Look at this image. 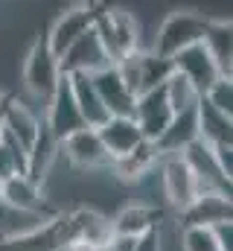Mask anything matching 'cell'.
<instances>
[{"instance_id": "6da1fadb", "label": "cell", "mask_w": 233, "mask_h": 251, "mask_svg": "<svg viewBox=\"0 0 233 251\" xmlns=\"http://www.w3.org/2000/svg\"><path fill=\"white\" fill-rule=\"evenodd\" d=\"M108 240L111 219L91 207H76L67 213H53L47 222L29 231H0V251H64L73 243L105 246Z\"/></svg>"}, {"instance_id": "2e32d148", "label": "cell", "mask_w": 233, "mask_h": 251, "mask_svg": "<svg viewBox=\"0 0 233 251\" xmlns=\"http://www.w3.org/2000/svg\"><path fill=\"white\" fill-rule=\"evenodd\" d=\"M163 219V210L149 201L128 204L111 219V237H143L149 231H158Z\"/></svg>"}, {"instance_id": "4316f807", "label": "cell", "mask_w": 233, "mask_h": 251, "mask_svg": "<svg viewBox=\"0 0 233 251\" xmlns=\"http://www.w3.org/2000/svg\"><path fill=\"white\" fill-rule=\"evenodd\" d=\"M163 94H166V102H169L172 114H181V111L195 108V105H198V100H201V97L195 94V88H192L184 76H178V73L169 76V82L163 85Z\"/></svg>"}, {"instance_id": "44dd1931", "label": "cell", "mask_w": 233, "mask_h": 251, "mask_svg": "<svg viewBox=\"0 0 233 251\" xmlns=\"http://www.w3.org/2000/svg\"><path fill=\"white\" fill-rule=\"evenodd\" d=\"M195 117H198V140L207 146H233V117L216 111L210 102L198 100L195 105Z\"/></svg>"}, {"instance_id": "277c9868", "label": "cell", "mask_w": 233, "mask_h": 251, "mask_svg": "<svg viewBox=\"0 0 233 251\" xmlns=\"http://www.w3.org/2000/svg\"><path fill=\"white\" fill-rule=\"evenodd\" d=\"M207 21H210V18H204V15H198V12H186V9L172 12V15L161 24L152 53L161 56V59H172L175 53H181V50L198 44V41L204 38Z\"/></svg>"}, {"instance_id": "ffe728a7", "label": "cell", "mask_w": 233, "mask_h": 251, "mask_svg": "<svg viewBox=\"0 0 233 251\" xmlns=\"http://www.w3.org/2000/svg\"><path fill=\"white\" fill-rule=\"evenodd\" d=\"M0 207L18 210V213H47L41 187L32 184L26 176H12L0 187Z\"/></svg>"}, {"instance_id": "7a4b0ae2", "label": "cell", "mask_w": 233, "mask_h": 251, "mask_svg": "<svg viewBox=\"0 0 233 251\" xmlns=\"http://www.w3.org/2000/svg\"><path fill=\"white\" fill-rule=\"evenodd\" d=\"M93 32L99 44L105 47L111 64L125 59L128 53L140 50L137 47V21L131 12L116 9V6H99L96 3V18H93Z\"/></svg>"}, {"instance_id": "5bb4252c", "label": "cell", "mask_w": 233, "mask_h": 251, "mask_svg": "<svg viewBox=\"0 0 233 251\" xmlns=\"http://www.w3.org/2000/svg\"><path fill=\"white\" fill-rule=\"evenodd\" d=\"M184 228H213L219 222H233V204L228 193H198L192 204L178 213Z\"/></svg>"}, {"instance_id": "83f0119b", "label": "cell", "mask_w": 233, "mask_h": 251, "mask_svg": "<svg viewBox=\"0 0 233 251\" xmlns=\"http://www.w3.org/2000/svg\"><path fill=\"white\" fill-rule=\"evenodd\" d=\"M204 102H210L216 111H222V114H228L233 117V79L231 76H222L204 97H201Z\"/></svg>"}, {"instance_id": "30bf717a", "label": "cell", "mask_w": 233, "mask_h": 251, "mask_svg": "<svg viewBox=\"0 0 233 251\" xmlns=\"http://www.w3.org/2000/svg\"><path fill=\"white\" fill-rule=\"evenodd\" d=\"M158 178H161V190H163V199L166 204L175 207L178 213H184L192 199L201 193L198 181L192 178V173L186 170V164L181 158H161V167H158Z\"/></svg>"}, {"instance_id": "7c38bea8", "label": "cell", "mask_w": 233, "mask_h": 251, "mask_svg": "<svg viewBox=\"0 0 233 251\" xmlns=\"http://www.w3.org/2000/svg\"><path fill=\"white\" fill-rule=\"evenodd\" d=\"M105 67H111V59H108V53H105V47L99 44V38H96L93 29H88V32L58 59V70H61L64 76H73V73L93 76V73H99V70H105Z\"/></svg>"}, {"instance_id": "cb8c5ba5", "label": "cell", "mask_w": 233, "mask_h": 251, "mask_svg": "<svg viewBox=\"0 0 233 251\" xmlns=\"http://www.w3.org/2000/svg\"><path fill=\"white\" fill-rule=\"evenodd\" d=\"M56 155H58V140L50 134V128H47L44 117H41L38 137H35V143H32V146H29V152H26V178H29L32 184H38V187H41V181L47 178V173H50V167H53Z\"/></svg>"}, {"instance_id": "52a82bcc", "label": "cell", "mask_w": 233, "mask_h": 251, "mask_svg": "<svg viewBox=\"0 0 233 251\" xmlns=\"http://www.w3.org/2000/svg\"><path fill=\"white\" fill-rule=\"evenodd\" d=\"M178 158L186 164V170H189L192 178L198 181V190H201V193H228V196H231V178L222 173L213 146L195 140V143H189Z\"/></svg>"}, {"instance_id": "1f68e13d", "label": "cell", "mask_w": 233, "mask_h": 251, "mask_svg": "<svg viewBox=\"0 0 233 251\" xmlns=\"http://www.w3.org/2000/svg\"><path fill=\"white\" fill-rule=\"evenodd\" d=\"M0 105H3V94H0Z\"/></svg>"}, {"instance_id": "8fae6325", "label": "cell", "mask_w": 233, "mask_h": 251, "mask_svg": "<svg viewBox=\"0 0 233 251\" xmlns=\"http://www.w3.org/2000/svg\"><path fill=\"white\" fill-rule=\"evenodd\" d=\"M172 117L175 114H172V108H169V102H166L163 88L149 91V94H143V97L134 100L131 120L137 123V128H140V134H143L146 143H158L161 134L166 131V126L172 123Z\"/></svg>"}, {"instance_id": "f546056e", "label": "cell", "mask_w": 233, "mask_h": 251, "mask_svg": "<svg viewBox=\"0 0 233 251\" xmlns=\"http://www.w3.org/2000/svg\"><path fill=\"white\" fill-rule=\"evenodd\" d=\"M213 237H216V246L219 251H233V222H219L210 228Z\"/></svg>"}, {"instance_id": "f1b7e54d", "label": "cell", "mask_w": 233, "mask_h": 251, "mask_svg": "<svg viewBox=\"0 0 233 251\" xmlns=\"http://www.w3.org/2000/svg\"><path fill=\"white\" fill-rule=\"evenodd\" d=\"M181 243H184V251H219L210 228H184Z\"/></svg>"}, {"instance_id": "603a6c76", "label": "cell", "mask_w": 233, "mask_h": 251, "mask_svg": "<svg viewBox=\"0 0 233 251\" xmlns=\"http://www.w3.org/2000/svg\"><path fill=\"white\" fill-rule=\"evenodd\" d=\"M201 44L213 56V62L222 70V76H231V64H233V26H231V21L228 18H210Z\"/></svg>"}, {"instance_id": "3957f363", "label": "cell", "mask_w": 233, "mask_h": 251, "mask_svg": "<svg viewBox=\"0 0 233 251\" xmlns=\"http://www.w3.org/2000/svg\"><path fill=\"white\" fill-rule=\"evenodd\" d=\"M114 67H116L119 79L125 82V88H128V94H131L134 100L143 97V94H149V91L163 88V85L169 82V76L175 73L172 62L155 56L152 50H149V53H146V50H134V53H128L125 59H119Z\"/></svg>"}, {"instance_id": "8992f818", "label": "cell", "mask_w": 233, "mask_h": 251, "mask_svg": "<svg viewBox=\"0 0 233 251\" xmlns=\"http://www.w3.org/2000/svg\"><path fill=\"white\" fill-rule=\"evenodd\" d=\"M93 18H96V3H79L58 15L47 32V44L56 59H61L88 29H93Z\"/></svg>"}, {"instance_id": "5b68a950", "label": "cell", "mask_w": 233, "mask_h": 251, "mask_svg": "<svg viewBox=\"0 0 233 251\" xmlns=\"http://www.w3.org/2000/svg\"><path fill=\"white\" fill-rule=\"evenodd\" d=\"M58 79H61L58 59L53 56V50L47 44V35H38L29 44L26 59H23V85H26L29 94H35L41 100H50L58 85Z\"/></svg>"}, {"instance_id": "7402d4cb", "label": "cell", "mask_w": 233, "mask_h": 251, "mask_svg": "<svg viewBox=\"0 0 233 251\" xmlns=\"http://www.w3.org/2000/svg\"><path fill=\"white\" fill-rule=\"evenodd\" d=\"M70 79V91H73V100H76V108L82 114V120L88 128H99V126L108 120V111L93 88V79L91 76H82V73H73L67 76Z\"/></svg>"}, {"instance_id": "484cf974", "label": "cell", "mask_w": 233, "mask_h": 251, "mask_svg": "<svg viewBox=\"0 0 233 251\" xmlns=\"http://www.w3.org/2000/svg\"><path fill=\"white\" fill-rule=\"evenodd\" d=\"M12 176H26V152L9 131L0 128V178L6 181Z\"/></svg>"}, {"instance_id": "d6a6232c", "label": "cell", "mask_w": 233, "mask_h": 251, "mask_svg": "<svg viewBox=\"0 0 233 251\" xmlns=\"http://www.w3.org/2000/svg\"><path fill=\"white\" fill-rule=\"evenodd\" d=\"M0 187H3V178H0Z\"/></svg>"}, {"instance_id": "d6986e66", "label": "cell", "mask_w": 233, "mask_h": 251, "mask_svg": "<svg viewBox=\"0 0 233 251\" xmlns=\"http://www.w3.org/2000/svg\"><path fill=\"white\" fill-rule=\"evenodd\" d=\"M195 140H198V117H195V108H189V111L175 114L172 123L166 126V131L161 134V140L152 146L161 158H178Z\"/></svg>"}, {"instance_id": "e0dca14e", "label": "cell", "mask_w": 233, "mask_h": 251, "mask_svg": "<svg viewBox=\"0 0 233 251\" xmlns=\"http://www.w3.org/2000/svg\"><path fill=\"white\" fill-rule=\"evenodd\" d=\"M96 134H99V140H102L111 161H119V158L131 155L143 143V134H140V128L131 117H108L96 128Z\"/></svg>"}, {"instance_id": "d4e9b609", "label": "cell", "mask_w": 233, "mask_h": 251, "mask_svg": "<svg viewBox=\"0 0 233 251\" xmlns=\"http://www.w3.org/2000/svg\"><path fill=\"white\" fill-rule=\"evenodd\" d=\"M158 164H161V155L155 152V146L152 143H140L131 155H125V158H119V161H114L111 167L116 170V176L125 181V184H140L143 178H149L155 170H158Z\"/></svg>"}, {"instance_id": "ba28073f", "label": "cell", "mask_w": 233, "mask_h": 251, "mask_svg": "<svg viewBox=\"0 0 233 251\" xmlns=\"http://www.w3.org/2000/svg\"><path fill=\"white\" fill-rule=\"evenodd\" d=\"M172 70L178 76H184L192 88H195V94L198 97H204L219 79H222V70L216 67L213 62V56L207 53V47L198 41V44H192V47H186V50H181V53H175L172 59Z\"/></svg>"}, {"instance_id": "ac0fdd59", "label": "cell", "mask_w": 233, "mask_h": 251, "mask_svg": "<svg viewBox=\"0 0 233 251\" xmlns=\"http://www.w3.org/2000/svg\"><path fill=\"white\" fill-rule=\"evenodd\" d=\"M91 79H93V88H96V94H99V100H102L108 117H131V111H134V97L128 94V88H125V82L119 79V73H116L114 64L105 67V70H99V73H93Z\"/></svg>"}, {"instance_id": "9a60e30c", "label": "cell", "mask_w": 233, "mask_h": 251, "mask_svg": "<svg viewBox=\"0 0 233 251\" xmlns=\"http://www.w3.org/2000/svg\"><path fill=\"white\" fill-rule=\"evenodd\" d=\"M0 128L9 131L23 152H29V146L35 143L38 137V128H41V117L23 105L18 97H3V105H0Z\"/></svg>"}, {"instance_id": "9c48e42d", "label": "cell", "mask_w": 233, "mask_h": 251, "mask_svg": "<svg viewBox=\"0 0 233 251\" xmlns=\"http://www.w3.org/2000/svg\"><path fill=\"white\" fill-rule=\"evenodd\" d=\"M44 123H47L50 134L56 137L58 143L64 137L76 134L79 128H88L85 120H82V114H79V108H76V100H73V91H70V79L64 73L58 79L53 97L47 100V117H44Z\"/></svg>"}, {"instance_id": "4dcf8cb0", "label": "cell", "mask_w": 233, "mask_h": 251, "mask_svg": "<svg viewBox=\"0 0 233 251\" xmlns=\"http://www.w3.org/2000/svg\"><path fill=\"white\" fill-rule=\"evenodd\" d=\"M131 251H161V231H149L134 240Z\"/></svg>"}, {"instance_id": "4fadbf2b", "label": "cell", "mask_w": 233, "mask_h": 251, "mask_svg": "<svg viewBox=\"0 0 233 251\" xmlns=\"http://www.w3.org/2000/svg\"><path fill=\"white\" fill-rule=\"evenodd\" d=\"M58 152H64L70 158V164H76L82 170H105V167L111 170V164H114L108 158V152H105L96 128H79L76 134L64 137L58 143Z\"/></svg>"}]
</instances>
